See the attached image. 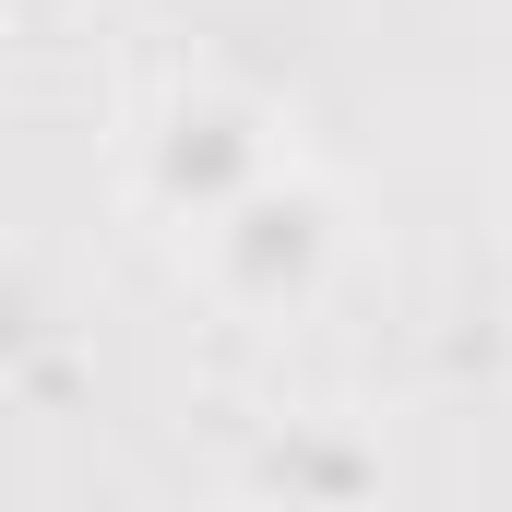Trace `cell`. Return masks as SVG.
Here are the masks:
<instances>
[{
	"instance_id": "6da1fadb",
	"label": "cell",
	"mask_w": 512,
	"mask_h": 512,
	"mask_svg": "<svg viewBox=\"0 0 512 512\" xmlns=\"http://www.w3.org/2000/svg\"><path fill=\"white\" fill-rule=\"evenodd\" d=\"M310 262H322V191H298V179H262L251 203L215 215V274H227L239 298L310 286Z\"/></svg>"
}]
</instances>
